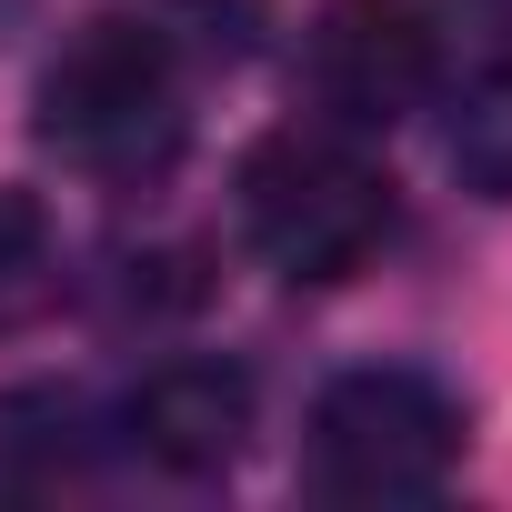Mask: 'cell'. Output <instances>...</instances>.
<instances>
[{
    "mask_svg": "<svg viewBox=\"0 0 512 512\" xmlns=\"http://www.w3.org/2000/svg\"><path fill=\"white\" fill-rule=\"evenodd\" d=\"M131 442H141L161 472H231L241 442H251V372L221 362V352L161 362V372L131 392Z\"/></svg>",
    "mask_w": 512,
    "mask_h": 512,
    "instance_id": "obj_5",
    "label": "cell"
},
{
    "mask_svg": "<svg viewBox=\"0 0 512 512\" xmlns=\"http://www.w3.org/2000/svg\"><path fill=\"white\" fill-rule=\"evenodd\" d=\"M61 302V241H51V211L31 191H0V332H21Z\"/></svg>",
    "mask_w": 512,
    "mask_h": 512,
    "instance_id": "obj_6",
    "label": "cell"
},
{
    "mask_svg": "<svg viewBox=\"0 0 512 512\" xmlns=\"http://www.w3.org/2000/svg\"><path fill=\"white\" fill-rule=\"evenodd\" d=\"M41 141L91 181H151L181 151V61L161 21H81L41 71Z\"/></svg>",
    "mask_w": 512,
    "mask_h": 512,
    "instance_id": "obj_1",
    "label": "cell"
},
{
    "mask_svg": "<svg viewBox=\"0 0 512 512\" xmlns=\"http://www.w3.org/2000/svg\"><path fill=\"white\" fill-rule=\"evenodd\" d=\"M302 81L332 121L382 131V121L432 101L442 41L422 21V0H322V21L302 31Z\"/></svg>",
    "mask_w": 512,
    "mask_h": 512,
    "instance_id": "obj_4",
    "label": "cell"
},
{
    "mask_svg": "<svg viewBox=\"0 0 512 512\" xmlns=\"http://www.w3.org/2000/svg\"><path fill=\"white\" fill-rule=\"evenodd\" d=\"M462 462V412L432 372H342L312 402V482L332 502H422Z\"/></svg>",
    "mask_w": 512,
    "mask_h": 512,
    "instance_id": "obj_3",
    "label": "cell"
},
{
    "mask_svg": "<svg viewBox=\"0 0 512 512\" xmlns=\"http://www.w3.org/2000/svg\"><path fill=\"white\" fill-rule=\"evenodd\" d=\"M241 241L282 282H352L392 241V181L332 131H272L241 161Z\"/></svg>",
    "mask_w": 512,
    "mask_h": 512,
    "instance_id": "obj_2",
    "label": "cell"
},
{
    "mask_svg": "<svg viewBox=\"0 0 512 512\" xmlns=\"http://www.w3.org/2000/svg\"><path fill=\"white\" fill-rule=\"evenodd\" d=\"M452 171L482 201H512V61H492L462 101H452Z\"/></svg>",
    "mask_w": 512,
    "mask_h": 512,
    "instance_id": "obj_7",
    "label": "cell"
}]
</instances>
